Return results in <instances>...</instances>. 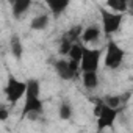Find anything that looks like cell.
<instances>
[{"label":"cell","instance_id":"obj_1","mask_svg":"<svg viewBox=\"0 0 133 133\" xmlns=\"http://www.w3.org/2000/svg\"><path fill=\"white\" fill-rule=\"evenodd\" d=\"M24 116L38 117L44 113V103L41 100V83L38 78L27 80V92H25V103L22 108Z\"/></svg>","mask_w":133,"mask_h":133},{"label":"cell","instance_id":"obj_2","mask_svg":"<svg viewBox=\"0 0 133 133\" xmlns=\"http://www.w3.org/2000/svg\"><path fill=\"white\" fill-rule=\"evenodd\" d=\"M94 116L97 117V128L103 130L107 127H113L117 119V110L110 108L103 103V100H97L94 105Z\"/></svg>","mask_w":133,"mask_h":133},{"label":"cell","instance_id":"obj_3","mask_svg":"<svg viewBox=\"0 0 133 133\" xmlns=\"http://www.w3.org/2000/svg\"><path fill=\"white\" fill-rule=\"evenodd\" d=\"M124 58H125V52L124 49L114 42V41H108L107 44V50H105V58H103V64L105 68L110 69V71H116L119 69L122 63H124Z\"/></svg>","mask_w":133,"mask_h":133},{"label":"cell","instance_id":"obj_4","mask_svg":"<svg viewBox=\"0 0 133 133\" xmlns=\"http://www.w3.org/2000/svg\"><path fill=\"white\" fill-rule=\"evenodd\" d=\"M100 19H102V31L105 36H111L114 33H117L121 30L122 21H124V14L119 13H113L107 8H100Z\"/></svg>","mask_w":133,"mask_h":133},{"label":"cell","instance_id":"obj_5","mask_svg":"<svg viewBox=\"0 0 133 133\" xmlns=\"http://www.w3.org/2000/svg\"><path fill=\"white\" fill-rule=\"evenodd\" d=\"M3 92H5V97L8 100V103L11 105H16L22 97H25V92H27V82H22V80H17L16 77H8L6 80V85L3 88Z\"/></svg>","mask_w":133,"mask_h":133},{"label":"cell","instance_id":"obj_6","mask_svg":"<svg viewBox=\"0 0 133 133\" xmlns=\"http://www.w3.org/2000/svg\"><path fill=\"white\" fill-rule=\"evenodd\" d=\"M53 68H55V72L56 75L64 80V82H69L72 78H75V75L78 74L80 69V63L77 61H71V59H56L53 61Z\"/></svg>","mask_w":133,"mask_h":133},{"label":"cell","instance_id":"obj_7","mask_svg":"<svg viewBox=\"0 0 133 133\" xmlns=\"http://www.w3.org/2000/svg\"><path fill=\"white\" fill-rule=\"evenodd\" d=\"M100 56H102V52L99 49H88L85 45L83 58H82V63H80L82 74H85V72H97L99 64H100Z\"/></svg>","mask_w":133,"mask_h":133},{"label":"cell","instance_id":"obj_8","mask_svg":"<svg viewBox=\"0 0 133 133\" xmlns=\"http://www.w3.org/2000/svg\"><path fill=\"white\" fill-rule=\"evenodd\" d=\"M103 35L102 31V27L99 24H89L83 28V33H82V39L80 42L85 45V44H92L96 41H99V38Z\"/></svg>","mask_w":133,"mask_h":133},{"label":"cell","instance_id":"obj_9","mask_svg":"<svg viewBox=\"0 0 133 133\" xmlns=\"http://www.w3.org/2000/svg\"><path fill=\"white\" fill-rule=\"evenodd\" d=\"M31 8V2L30 0H14L11 3V13L14 19H22L24 16H27V13Z\"/></svg>","mask_w":133,"mask_h":133},{"label":"cell","instance_id":"obj_10","mask_svg":"<svg viewBox=\"0 0 133 133\" xmlns=\"http://www.w3.org/2000/svg\"><path fill=\"white\" fill-rule=\"evenodd\" d=\"M47 6L50 10L52 17L58 19L61 14L66 13V10L69 8V0H47Z\"/></svg>","mask_w":133,"mask_h":133},{"label":"cell","instance_id":"obj_11","mask_svg":"<svg viewBox=\"0 0 133 133\" xmlns=\"http://www.w3.org/2000/svg\"><path fill=\"white\" fill-rule=\"evenodd\" d=\"M49 24H50V14L41 13V14H36V16L31 19L30 28L35 30V31H42V30H45V28L49 27Z\"/></svg>","mask_w":133,"mask_h":133},{"label":"cell","instance_id":"obj_12","mask_svg":"<svg viewBox=\"0 0 133 133\" xmlns=\"http://www.w3.org/2000/svg\"><path fill=\"white\" fill-rule=\"evenodd\" d=\"M10 52L16 59H22L24 56V44L22 39L19 38V35H13L10 39Z\"/></svg>","mask_w":133,"mask_h":133},{"label":"cell","instance_id":"obj_13","mask_svg":"<svg viewBox=\"0 0 133 133\" xmlns=\"http://www.w3.org/2000/svg\"><path fill=\"white\" fill-rule=\"evenodd\" d=\"M130 97V94H124V96H117V94H110V96H105L102 100H103V103L105 105H108L110 108H114V110H119V107L124 103V102H127L125 99H128Z\"/></svg>","mask_w":133,"mask_h":133},{"label":"cell","instance_id":"obj_14","mask_svg":"<svg viewBox=\"0 0 133 133\" xmlns=\"http://www.w3.org/2000/svg\"><path fill=\"white\" fill-rule=\"evenodd\" d=\"M107 8L113 13H128V0H108L107 2Z\"/></svg>","mask_w":133,"mask_h":133},{"label":"cell","instance_id":"obj_15","mask_svg":"<svg viewBox=\"0 0 133 133\" xmlns=\"http://www.w3.org/2000/svg\"><path fill=\"white\" fill-rule=\"evenodd\" d=\"M82 83L86 89H94L99 85V75L97 72H85L82 74Z\"/></svg>","mask_w":133,"mask_h":133},{"label":"cell","instance_id":"obj_16","mask_svg":"<svg viewBox=\"0 0 133 133\" xmlns=\"http://www.w3.org/2000/svg\"><path fill=\"white\" fill-rule=\"evenodd\" d=\"M72 105L68 102V100H61V103H59V107H58V117L61 119V121H69L71 117H72Z\"/></svg>","mask_w":133,"mask_h":133},{"label":"cell","instance_id":"obj_17","mask_svg":"<svg viewBox=\"0 0 133 133\" xmlns=\"http://www.w3.org/2000/svg\"><path fill=\"white\" fill-rule=\"evenodd\" d=\"M83 50H85V45L82 42H75L69 52V59L71 61H77V63H82V58H83Z\"/></svg>","mask_w":133,"mask_h":133},{"label":"cell","instance_id":"obj_18","mask_svg":"<svg viewBox=\"0 0 133 133\" xmlns=\"http://www.w3.org/2000/svg\"><path fill=\"white\" fill-rule=\"evenodd\" d=\"M72 45H74V42L63 35L61 39H59V44H58V53L61 56H68L69 52H71V49H72Z\"/></svg>","mask_w":133,"mask_h":133},{"label":"cell","instance_id":"obj_19","mask_svg":"<svg viewBox=\"0 0 133 133\" xmlns=\"http://www.w3.org/2000/svg\"><path fill=\"white\" fill-rule=\"evenodd\" d=\"M8 110L5 108V107H2V108H0V121H2V122H6V119H8Z\"/></svg>","mask_w":133,"mask_h":133},{"label":"cell","instance_id":"obj_20","mask_svg":"<svg viewBox=\"0 0 133 133\" xmlns=\"http://www.w3.org/2000/svg\"><path fill=\"white\" fill-rule=\"evenodd\" d=\"M128 13L133 14V0H128Z\"/></svg>","mask_w":133,"mask_h":133}]
</instances>
